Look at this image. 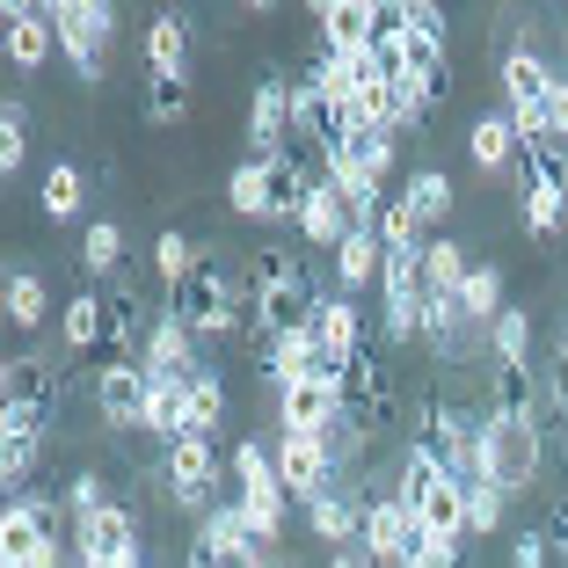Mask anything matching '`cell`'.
Listing matches in <instances>:
<instances>
[{
    "label": "cell",
    "mask_w": 568,
    "mask_h": 568,
    "mask_svg": "<svg viewBox=\"0 0 568 568\" xmlns=\"http://www.w3.org/2000/svg\"><path fill=\"white\" fill-rule=\"evenodd\" d=\"M248 277H255V321L241 328V343H248L255 357L277 343V335H292V328H314V314H321V277L300 263V248H284V241H270V248H255V263H248Z\"/></svg>",
    "instance_id": "obj_1"
},
{
    "label": "cell",
    "mask_w": 568,
    "mask_h": 568,
    "mask_svg": "<svg viewBox=\"0 0 568 568\" xmlns=\"http://www.w3.org/2000/svg\"><path fill=\"white\" fill-rule=\"evenodd\" d=\"M226 474H234V459L212 445V430H190L183 445L161 452V488H168V503H175L183 518H204L212 503H226V496H219Z\"/></svg>",
    "instance_id": "obj_2"
},
{
    "label": "cell",
    "mask_w": 568,
    "mask_h": 568,
    "mask_svg": "<svg viewBox=\"0 0 568 568\" xmlns=\"http://www.w3.org/2000/svg\"><path fill=\"white\" fill-rule=\"evenodd\" d=\"M51 30H59L73 81L95 88L102 67H110V44H118V8L110 0H51Z\"/></svg>",
    "instance_id": "obj_3"
},
{
    "label": "cell",
    "mask_w": 568,
    "mask_h": 568,
    "mask_svg": "<svg viewBox=\"0 0 568 568\" xmlns=\"http://www.w3.org/2000/svg\"><path fill=\"white\" fill-rule=\"evenodd\" d=\"M539 467H547V437L539 423H510V416H488V445H481V474L503 488V496H532Z\"/></svg>",
    "instance_id": "obj_4"
},
{
    "label": "cell",
    "mask_w": 568,
    "mask_h": 568,
    "mask_svg": "<svg viewBox=\"0 0 568 568\" xmlns=\"http://www.w3.org/2000/svg\"><path fill=\"white\" fill-rule=\"evenodd\" d=\"M554 81H561V73H554L532 44H510V51H503V110H510L518 139H554V124H547Z\"/></svg>",
    "instance_id": "obj_5"
},
{
    "label": "cell",
    "mask_w": 568,
    "mask_h": 568,
    "mask_svg": "<svg viewBox=\"0 0 568 568\" xmlns=\"http://www.w3.org/2000/svg\"><path fill=\"white\" fill-rule=\"evenodd\" d=\"M59 394H67V379L44 357H8L0 365V430H44L59 416Z\"/></svg>",
    "instance_id": "obj_6"
},
{
    "label": "cell",
    "mask_w": 568,
    "mask_h": 568,
    "mask_svg": "<svg viewBox=\"0 0 568 568\" xmlns=\"http://www.w3.org/2000/svg\"><path fill=\"white\" fill-rule=\"evenodd\" d=\"M81 554L88 568H146V532H139V510L124 503H102L95 518H81Z\"/></svg>",
    "instance_id": "obj_7"
},
{
    "label": "cell",
    "mask_w": 568,
    "mask_h": 568,
    "mask_svg": "<svg viewBox=\"0 0 568 568\" xmlns=\"http://www.w3.org/2000/svg\"><path fill=\"white\" fill-rule=\"evenodd\" d=\"M416 539H423L416 510H408L394 488H372L365 496V554H372V568H408Z\"/></svg>",
    "instance_id": "obj_8"
},
{
    "label": "cell",
    "mask_w": 568,
    "mask_h": 568,
    "mask_svg": "<svg viewBox=\"0 0 568 568\" xmlns=\"http://www.w3.org/2000/svg\"><path fill=\"white\" fill-rule=\"evenodd\" d=\"M197 554H212V561H226V568H284L277 547H263V539L248 532L241 503H212L197 518Z\"/></svg>",
    "instance_id": "obj_9"
},
{
    "label": "cell",
    "mask_w": 568,
    "mask_h": 568,
    "mask_svg": "<svg viewBox=\"0 0 568 568\" xmlns=\"http://www.w3.org/2000/svg\"><path fill=\"white\" fill-rule=\"evenodd\" d=\"M416 343L437 357V365H452V372H459V365H481V357H488V328H481V321H474L459 300H430Z\"/></svg>",
    "instance_id": "obj_10"
},
{
    "label": "cell",
    "mask_w": 568,
    "mask_h": 568,
    "mask_svg": "<svg viewBox=\"0 0 568 568\" xmlns=\"http://www.w3.org/2000/svg\"><path fill=\"white\" fill-rule=\"evenodd\" d=\"M270 153H292V81L277 67L255 73L248 95V161H270Z\"/></svg>",
    "instance_id": "obj_11"
},
{
    "label": "cell",
    "mask_w": 568,
    "mask_h": 568,
    "mask_svg": "<svg viewBox=\"0 0 568 568\" xmlns=\"http://www.w3.org/2000/svg\"><path fill=\"white\" fill-rule=\"evenodd\" d=\"M255 168H263V219L270 226H300L306 197H314V183H321V161H306V153L292 146V153H270V161H255Z\"/></svg>",
    "instance_id": "obj_12"
},
{
    "label": "cell",
    "mask_w": 568,
    "mask_h": 568,
    "mask_svg": "<svg viewBox=\"0 0 568 568\" xmlns=\"http://www.w3.org/2000/svg\"><path fill=\"white\" fill-rule=\"evenodd\" d=\"M277 474H284V496L292 503H314V496H328L343 474H335V459H328V445L321 437H300V430H277Z\"/></svg>",
    "instance_id": "obj_13"
},
{
    "label": "cell",
    "mask_w": 568,
    "mask_h": 568,
    "mask_svg": "<svg viewBox=\"0 0 568 568\" xmlns=\"http://www.w3.org/2000/svg\"><path fill=\"white\" fill-rule=\"evenodd\" d=\"M146 365L139 357H110V365L95 372V416L110 423V430H139V416H146Z\"/></svg>",
    "instance_id": "obj_14"
},
{
    "label": "cell",
    "mask_w": 568,
    "mask_h": 568,
    "mask_svg": "<svg viewBox=\"0 0 568 568\" xmlns=\"http://www.w3.org/2000/svg\"><path fill=\"white\" fill-rule=\"evenodd\" d=\"M0 51L16 73H37L59 51V30H51V8H30V0H8L0 8Z\"/></svg>",
    "instance_id": "obj_15"
},
{
    "label": "cell",
    "mask_w": 568,
    "mask_h": 568,
    "mask_svg": "<svg viewBox=\"0 0 568 568\" xmlns=\"http://www.w3.org/2000/svg\"><path fill=\"white\" fill-rule=\"evenodd\" d=\"M372 81H379V73H372V51H314V59H306V88H321L335 110H351Z\"/></svg>",
    "instance_id": "obj_16"
},
{
    "label": "cell",
    "mask_w": 568,
    "mask_h": 568,
    "mask_svg": "<svg viewBox=\"0 0 568 568\" xmlns=\"http://www.w3.org/2000/svg\"><path fill=\"white\" fill-rule=\"evenodd\" d=\"M314 30H321V51H372V37H379V0H321Z\"/></svg>",
    "instance_id": "obj_17"
},
{
    "label": "cell",
    "mask_w": 568,
    "mask_h": 568,
    "mask_svg": "<svg viewBox=\"0 0 568 568\" xmlns=\"http://www.w3.org/2000/svg\"><path fill=\"white\" fill-rule=\"evenodd\" d=\"M139 365H146V379H190V372L204 365V357H197V335H190L183 321L161 306V321H153V335H146V351H139Z\"/></svg>",
    "instance_id": "obj_18"
},
{
    "label": "cell",
    "mask_w": 568,
    "mask_h": 568,
    "mask_svg": "<svg viewBox=\"0 0 568 568\" xmlns=\"http://www.w3.org/2000/svg\"><path fill=\"white\" fill-rule=\"evenodd\" d=\"M539 365H488V416H510V423H539Z\"/></svg>",
    "instance_id": "obj_19"
},
{
    "label": "cell",
    "mask_w": 568,
    "mask_h": 568,
    "mask_svg": "<svg viewBox=\"0 0 568 568\" xmlns=\"http://www.w3.org/2000/svg\"><path fill=\"white\" fill-rule=\"evenodd\" d=\"M321 445H328V459H335L343 481H365V459H372V445H379V430H372L357 408H335V416L321 423Z\"/></svg>",
    "instance_id": "obj_20"
},
{
    "label": "cell",
    "mask_w": 568,
    "mask_h": 568,
    "mask_svg": "<svg viewBox=\"0 0 568 568\" xmlns=\"http://www.w3.org/2000/svg\"><path fill=\"white\" fill-rule=\"evenodd\" d=\"M351 234H357V226H351V204H343V190L321 175L314 197H306V212H300V241H306V248H328V255H335Z\"/></svg>",
    "instance_id": "obj_21"
},
{
    "label": "cell",
    "mask_w": 568,
    "mask_h": 568,
    "mask_svg": "<svg viewBox=\"0 0 568 568\" xmlns=\"http://www.w3.org/2000/svg\"><path fill=\"white\" fill-rule=\"evenodd\" d=\"M139 430L153 437V445H183L190 430H197V423H190V386L183 379H153L146 386V416H139Z\"/></svg>",
    "instance_id": "obj_22"
},
{
    "label": "cell",
    "mask_w": 568,
    "mask_h": 568,
    "mask_svg": "<svg viewBox=\"0 0 568 568\" xmlns=\"http://www.w3.org/2000/svg\"><path fill=\"white\" fill-rule=\"evenodd\" d=\"M335 292H365V284H379L386 277V241H379V226H357L351 241H343V248H335Z\"/></svg>",
    "instance_id": "obj_23"
},
{
    "label": "cell",
    "mask_w": 568,
    "mask_h": 568,
    "mask_svg": "<svg viewBox=\"0 0 568 568\" xmlns=\"http://www.w3.org/2000/svg\"><path fill=\"white\" fill-rule=\"evenodd\" d=\"M146 73H168V81H190V22L175 8L146 22Z\"/></svg>",
    "instance_id": "obj_24"
},
{
    "label": "cell",
    "mask_w": 568,
    "mask_h": 568,
    "mask_svg": "<svg viewBox=\"0 0 568 568\" xmlns=\"http://www.w3.org/2000/svg\"><path fill=\"white\" fill-rule=\"evenodd\" d=\"M59 335H67V351H102L110 343V300L102 292H73L67 306H59Z\"/></svg>",
    "instance_id": "obj_25"
},
{
    "label": "cell",
    "mask_w": 568,
    "mask_h": 568,
    "mask_svg": "<svg viewBox=\"0 0 568 568\" xmlns=\"http://www.w3.org/2000/svg\"><path fill=\"white\" fill-rule=\"evenodd\" d=\"M518 124H510V110H488V118H474V132H467V161L481 168V175H496V168H510L518 161Z\"/></svg>",
    "instance_id": "obj_26"
},
{
    "label": "cell",
    "mask_w": 568,
    "mask_h": 568,
    "mask_svg": "<svg viewBox=\"0 0 568 568\" xmlns=\"http://www.w3.org/2000/svg\"><path fill=\"white\" fill-rule=\"evenodd\" d=\"M335 394L328 386H314V379H300V386H284L277 394V430H300V437H321V423L335 416Z\"/></svg>",
    "instance_id": "obj_27"
},
{
    "label": "cell",
    "mask_w": 568,
    "mask_h": 568,
    "mask_svg": "<svg viewBox=\"0 0 568 568\" xmlns=\"http://www.w3.org/2000/svg\"><path fill=\"white\" fill-rule=\"evenodd\" d=\"M0 314H8V328H44L51 321V292H44V277L37 270H8V284H0Z\"/></svg>",
    "instance_id": "obj_28"
},
{
    "label": "cell",
    "mask_w": 568,
    "mask_h": 568,
    "mask_svg": "<svg viewBox=\"0 0 568 568\" xmlns=\"http://www.w3.org/2000/svg\"><path fill=\"white\" fill-rule=\"evenodd\" d=\"M37 452H44V430H0V488H8V503L30 496Z\"/></svg>",
    "instance_id": "obj_29"
},
{
    "label": "cell",
    "mask_w": 568,
    "mask_h": 568,
    "mask_svg": "<svg viewBox=\"0 0 568 568\" xmlns=\"http://www.w3.org/2000/svg\"><path fill=\"white\" fill-rule=\"evenodd\" d=\"M81 270L88 277H124V226L118 219H88V234H81Z\"/></svg>",
    "instance_id": "obj_30"
},
{
    "label": "cell",
    "mask_w": 568,
    "mask_h": 568,
    "mask_svg": "<svg viewBox=\"0 0 568 568\" xmlns=\"http://www.w3.org/2000/svg\"><path fill=\"white\" fill-rule=\"evenodd\" d=\"M139 118L153 124V132H168V124L190 118V81H168V73H146L139 81Z\"/></svg>",
    "instance_id": "obj_31"
},
{
    "label": "cell",
    "mask_w": 568,
    "mask_h": 568,
    "mask_svg": "<svg viewBox=\"0 0 568 568\" xmlns=\"http://www.w3.org/2000/svg\"><path fill=\"white\" fill-rule=\"evenodd\" d=\"M488 365H532V306H503L488 328Z\"/></svg>",
    "instance_id": "obj_32"
},
{
    "label": "cell",
    "mask_w": 568,
    "mask_h": 568,
    "mask_svg": "<svg viewBox=\"0 0 568 568\" xmlns=\"http://www.w3.org/2000/svg\"><path fill=\"white\" fill-rule=\"evenodd\" d=\"M423 270H430V292H437V300H459V284H467L474 255L459 248L452 234H430V241H423Z\"/></svg>",
    "instance_id": "obj_33"
},
{
    "label": "cell",
    "mask_w": 568,
    "mask_h": 568,
    "mask_svg": "<svg viewBox=\"0 0 568 568\" xmlns=\"http://www.w3.org/2000/svg\"><path fill=\"white\" fill-rule=\"evenodd\" d=\"M402 197L416 204L423 234H437V226H445V219H452V204H459V197H452V175H445V168H416V175H408V190H402Z\"/></svg>",
    "instance_id": "obj_34"
},
{
    "label": "cell",
    "mask_w": 568,
    "mask_h": 568,
    "mask_svg": "<svg viewBox=\"0 0 568 568\" xmlns=\"http://www.w3.org/2000/svg\"><path fill=\"white\" fill-rule=\"evenodd\" d=\"M226 459H234V481L248 488V496H284V474H277V452H270V445L241 437V445L226 452ZM241 488H234V496H241Z\"/></svg>",
    "instance_id": "obj_35"
},
{
    "label": "cell",
    "mask_w": 568,
    "mask_h": 568,
    "mask_svg": "<svg viewBox=\"0 0 568 568\" xmlns=\"http://www.w3.org/2000/svg\"><path fill=\"white\" fill-rule=\"evenodd\" d=\"M81 197H88V175L73 161H59L44 175V219L51 226H73V219H81Z\"/></svg>",
    "instance_id": "obj_36"
},
{
    "label": "cell",
    "mask_w": 568,
    "mask_h": 568,
    "mask_svg": "<svg viewBox=\"0 0 568 568\" xmlns=\"http://www.w3.org/2000/svg\"><path fill=\"white\" fill-rule=\"evenodd\" d=\"M459 306H467L481 328H496V314L510 306V300H503V270H496V263H474L467 284H459Z\"/></svg>",
    "instance_id": "obj_37"
},
{
    "label": "cell",
    "mask_w": 568,
    "mask_h": 568,
    "mask_svg": "<svg viewBox=\"0 0 568 568\" xmlns=\"http://www.w3.org/2000/svg\"><path fill=\"white\" fill-rule=\"evenodd\" d=\"M22 161H30V110H22V95L0 102V175H22Z\"/></svg>",
    "instance_id": "obj_38"
},
{
    "label": "cell",
    "mask_w": 568,
    "mask_h": 568,
    "mask_svg": "<svg viewBox=\"0 0 568 568\" xmlns=\"http://www.w3.org/2000/svg\"><path fill=\"white\" fill-rule=\"evenodd\" d=\"M241 518H248V532L263 539V547H277L284 539V525H292V496H248V488H241Z\"/></svg>",
    "instance_id": "obj_39"
},
{
    "label": "cell",
    "mask_w": 568,
    "mask_h": 568,
    "mask_svg": "<svg viewBox=\"0 0 568 568\" xmlns=\"http://www.w3.org/2000/svg\"><path fill=\"white\" fill-rule=\"evenodd\" d=\"M379 241H386V255H402V248H423V219H416V204L408 197H386L379 204Z\"/></svg>",
    "instance_id": "obj_40"
},
{
    "label": "cell",
    "mask_w": 568,
    "mask_h": 568,
    "mask_svg": "<svg viewBox=\"0 0 568 568\" xmlns=\"http://www.w3.org/2000/svg\"><path fill=\"white\" fill-rule=\"evenodd\" d=\"M459 488H467V539H488L503 525V510H510V496H503L488 474H481V481H459Z\"/></svg>",
    "instance_id": "obj_41"
},
{
    "label": "cell",
    "mask_w": 568,
    "mask_h": 568,
    "mask_svg": "<svg viewBox=\"0 0 568 568\" xmlns=\"http://www.w3.org/2000/svg\"><path fill=\"white\" fill-rule=\"evenodd\" d=\"M183 386H190V423H197V430H219V423H226V386H219V372L197 365Z\"/></svg>",
    "instance_id": "obj_42"
},
{
    "label": "cell",
    "mask_w": 568,
    "mask_h": 568,
    "mask_svg": "<svg viewBox=\"0 0 568 568\" xmlns=\"http://www.w3.org/2000/svg\"><path fill=\"white\" fill-rule=\"evenodd\" d=\"M153 270H161V284L175 292V284H183L190 270H197V248H190V234H175V226H161V234H153Z\"/></svg>",
    "instance_id": "obj_43"
},
{
    "label": "cell",
    "mask_w": 568,
    "mask_h": 568,
    "mask_svg": "<svg viewBox=\"0 0 568 568\" xmlns=\"http://www.w3.org/2000/svg\"><path fill=\"white\" fill-rule=\"evenodd\" d=\"M37 547H44V539H37V525L22 518V503H8V510H0V554H8V561H30Z\"/></svg>",
    "instance_id": "obj_44"
},
{
    "label": "cell",
    "mask_w": 568,
    "mask_h": 568,
    "mask_svg": "<svg viewBox=\"0 0 568 568\" xmlns=\"http://www.w3.org/2000/svg\"><path fill=\"white\" fill-rule=\"evenodd\" d=\"M226 204H234L241 219H263V168L255 161H241L234 175H226Z\"/></svg>",
    "instance_id": "obj_45"
},
{
    "label": "cell",
    "mask_w": 568,
    "mask_h": 568,
    "mask_svg": "<svg viewBox=\"0 0 568 568\" xmlns=\"http://www.w3.org/2000/svg\"><path fill=\"white\" fill-rule=\"evenodd\" d=\"M102 503H110V488H102V474H95V467H81V474L67 481V510H73V518H95Z\"/></svg>",
    "instance_id": "obj_46"
},
{
    "label": "cell",
    "mask_w": 568,
    "mask_h": 568,
    "mask_svg": "<svg viewBox=\"0 0 568 568\" xmlns=\"http://www.w3.org/2000/svg\"><path fill=\"white\" fill-rule=\"evenodd\" d=\"M547 561H554L547 525H539V532H518V539H510V568H547Z\"/></svg>",
    "instance_id": "obj_47"
},
{
    "label": "cell",
    "mask_w": 568,
    "mask_h": 568,
    "mask_svg": "<svg viewBox=\"0 0 568 568\" xmlns=\"http://www.w3.org/2000/svg\"><path fill=\"white\" fill-rule=\"evenodd\" d=\"M408 568H467V561H459V547H452V539H430V532H423L416 554H408Z\"/></svg>",
    "instance_id": "obj_48"
},
{
    "label": "cell",
    "mask_w": 568,
    "mask_h": 568,
    "mask_svg": "<svg viewBox=\"0 0 568 568\" xmlns=\"http://www.w3.org/2000/svg\"><path fill=\"white\" fill-rule=\"evenodd\" d=\"M402 22L408 30H437L445 37V8H437V0H402Z\"/></svg>",
    "instance_id": "obj_49"
},
{
    "label": "cell",
    "mask_w": 568,
    "mask_h": 568,
    "mask_svg": "<svg viewBox=\"0 0 568 568\" xmlns=\"http://www.w3.org/2000/svg\"><path fill=\"white\" fill-rule=\"evenodd\" d=\"M547 539H554V561H568V496L547 510Z\"/></svg>",
    "instance_id": "obj_50"
},
{
    "label": "cell",
    "mask_w": 568,
    "mask_h": 568,
    "mask_svg": "<svg viewBox=\"0 0 568 568\" xmlns=\"http://www.w3.org/2000/svg\"><path fill=\"white\" fill-rule=\"evenodd\" d=\"M547 124H554V139L568 146V81H554V110H547Z\"/></svg>",
    "instance_id": "obj_51"
},
{
    "label": "cell",
    "mask_w": 568,
    "mask_h": 568,
    "mask_svg": "<svg viewBox=\"0 0 568 568\" xmlns=\"http://www.w3.org/2000/svg\"><path fill=\"white\" fill-rule=\"evenodd\" d=\"M328 568H372V554H365V547H351V554H328Z\"/></svg>",
    "instance_id": "obj_52"
},
{
    "label": "cell",
    "mask_w": 568,
    "mask_h": 568,
    "mask_svg": "<svg viewBox=\"0 0 568 568\" xmlns=\"http://www.w3.org/2000/svg\"><path fill=\"white\" fill-rule=\"evenodd\" d=\"M183 568H226V561H212V554H197V547H190V554H183Z\"/></svg>",
    "instance_id": "obj_53"
},
{
    "label": "cell",
    "mask_w": 568,
    "mask_h": 568,
    "mask_svg": "<svg viewBox=\"0 0 568 568\" xmlns=\"http://www.w3.org/2000/svg\"><path fill=\"white\" fill-rule=\"evenodd\" d=\"M554 365H568V321H561V335H554Z\"/></svg>",
    "instance_id": "obj_54"
},
{
    "label": "cell",
    "mask_w": 568,
    "mask_h": 568,
    "mask_svg": "<svg viewBox=\"0 0 568 568\" xmlns=\"http://www.w3.org/2000/svg\"><path fill=\"white\" fill-rule=\"evenodd\" d=\"M0 568H30V561H8V554H0Z\"/></svg>",
    "instance_id": "obj_55"
},
{
    "label": "cell",
    "mask_w": 568,
    "mask_h": 568,
    "mask_svg": "<svg viewBox=\"0 0 568 568\" xmlns=\"http://www.w3.org/2000/svg\"><path fill=\"white\" fill-rule=\"evenodd\" d=\"M73 568H88V561H73Z\"/></svg>",
    "instance_id": "obj_56"
},
{
    "label": "cell",
    "mask_w": 568,
    "mask_h": 568,
    "mask_svg": "<svg viewBox=\"0 0 568 568\" xmlns=\"http://www.w3.org/2000/svg\"><path fill=\"white\" fill-rule=\"evenodd\" d=\"M146 568H153V561H146Z\"/></svg>",
    "instance_id": "obj_57"
}]
</instances>
